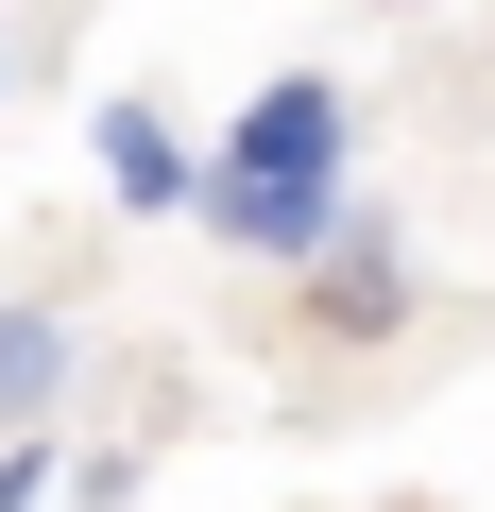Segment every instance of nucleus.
I'll use <instances>...</instances> for the list:
<instances>
[{"instance_id":"7ed1b4c3","label":"nucleus","mask_w":495,"mask_h":512,"mask_svg":"<svg viewBox=\"0 0 495 512\" xmlns=\"http://www.w3.org/2000/svg\"><path fill=\"white\" fill-rule=\"evenodd\" d=\"M308 308H325L342 342H376V325L410 308V291H393V222H376V205H342V239L308 256Z\"/></svg>"},{"instance_id":"20e7f679","label":"nucleus","mask_w":495,"mask_h":512,"mask_svg":"<svg viewBox=\"0 0 495 512\" xmlns=\"http://www.w3.org/2000/svg\"><path fill=\"white\" fill-rule=\"evenodd\" d=\"M52 393H69V308H35V291H18V308H0V427L35 444V427H52Z\"/></svg>"},{"instance_id":"f257e3e1","label":"nucleus","mask_w":495,"mask_h":512,"mask_svg":"<svg viewBox=\"0 0 495 512\" xmlns=\"http://www.w3.org/2000/svg\"><path fill=\"white\" fill-rule=\"evenodd\" d=\"M205 239H239V256H274V274H308V256L342 239V86L325 69H274L257 103L222 120V154H205V205H188Z\"/></svg>"},{"instance_id":"f03ea898","label":"nucleus","mask_w":495,"mask_h":512,"mask_svg":"<svg viewBox=\"0 0 495 512\" xmlns=\"http://www.w3.org/2000/svg\"><path fill=\"white\" fill-rule=\"evenodd\" d=\"M86 154H103V188H120L137 222H188V205H205V154H188L154 103H103V120H86Z\"/></svg>"},{"instance_id":"39448f33","label":"nucleus","mask_w":495,"mask_h":512,"mask_svg":"<svg viewBox=\"0 0 495 512\" xmlns=\"http://www.w3.org/2000/svg\"><path fill=\"white\" fill-rule=\"evenodd\" d=\"M52 495V444H0V512H35Z\"/></svg>"}]
</instances>
